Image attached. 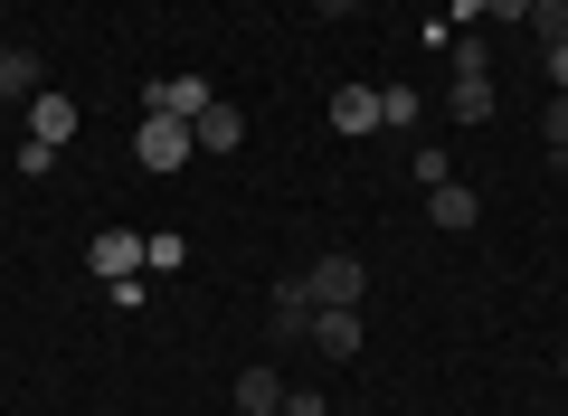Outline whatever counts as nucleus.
Segmentation results:
<instances>
[{
  "label": "nucleus",
  "mask_w": 568,
  "mask_h": 416,
  "mask_svg": "<svg viewBox=\"0 0 568 416\" xmlns=\"http://www.w3.org/2000/svg\"><path fill=\"white\" fill-rule=\"evenodd\" d=\"M190 152H200V133H190L181 114H142V123H133V161H142L152 180H171Z\"/></svg>",
  "instance_id": "obj_1"
},
{
  "label": "nucleus",
  "mask_w": 568,
  "mask_h": 416,
  "mask_svg": "<svg viewBox=\"0 0 568 416\" xmlns=\"http://www.w3.org/2000/svg\"><path fill=\"white\" fill-rule=\"evenodd\" d=\"M313 351L323 359H361V303H313Z\"/></svg>",
  "instance_id": "obj_2"
},
{
  "label": "nucleus",
  "mask_w": 568,
  "mask_h": 416,
  "mask_svg": "<svg viewBox=\"0 0 568 416\" xmlns=\"http://www.w3.org/2000/svg\"><path fill=\"white\" fill-rule=\"evenodd\" d=\"M209 77H152V95H142V114H181L190 133H200V114H209Z\"/></svg>",
  "instance_id": "obj_3"
},
{
  "label": "nucleus",
  "mask_w": 568,
  "mask_h": 416,
  "mask_svg": "<svg viewBox=\"0 0 568 416\" xmlns=\"http://www.w3.org/2000/svg\"><path fill=\"white\" fill-rule=\"evenodd\" d=\"M85 265H95V284H133L142 275V237H133V227H95Z\"/></svg>",
  "instance_id": "obj_4"
},
{
  "label": "nucleus",
  "mask_w": 568,
  "mask_h": 416,
  "mask_svg": "<svg viewBox=\"0 0 568 416\" xmlns=\"http://www.w3.org/2000/svg\"><path fill=\"white\" fill-rule=\"evenodd\" d=\"M67 133H77V95L39 85V95H29V142H58V152H67Z\"/></svg>",
  "instance_id": "obj_5"
},
{
  "label": "nucleus",
  "mask_w": 568,
  "mask_h": 416,
  "mask_svg": "<svg viewBox=\"0 0 568 416\" xmlns=\"http://www.w3.org/2000/svg\"><path fill=\"white\" fill-rule=\"evenodd\" d=\"M426 219L446 227V237H465V227H474V219H484V199H474V190H465V180H436V190H426Z\"/></svg>",
  "instance_id": "obj_6"
},
{
  "label": "nucleus",
  "mask_w": 568,
  "mask_h": 416,
  "mask_svg": "<svg viewBox=\"0 0 568 416\" xmlns=\"http://www.w3.org/2000/svg\"><path fill=\"white\" fill-rule=\"evenodd\" d=\"M304 284H313V303H361V284H369V275H361V256H323Z\"/></svg>",
  "instance_id": "obj_7"
},
{
  "label": "nucleus",
  "mask_w": 568,
  "mask_h": 416,
  "mask_svg": "<svg viewBox=\"0 0 568 416\" xmlns=\"http://www.w3.org/2000/svg\"><path fill=\"white\" fill-rule=\"evenodd\" d=\"M237 416H284V369H237Z\"/></svg>",
  "instance_id": "obj_8"
},
{
  "label": "nucleus",
  "mask_w": 568,
  "mask_h": 416,
  "mask_svg": "<svg viewBox=\"0 0 568 416\" xmlns=\"http://www.w3.org/2000/svg\"><path fill=\"white\" fill-rule=\"evenodd\" d=\"M332 133H379V85H342L332 95Z\"/></svg>",
  "instance_id": "obj_9"
},
{
  "label": "nucleus",
  "mask_w": 568,
  "mask_h": 416,
  "mask_svg": "<svg viewBox=\"0 0 568 416\" xmlns=\"http://www.w3.org/2000/svg\"><path fill=\"white\" fill-rule=\"evenodd\" d=\"M39 58H29V48H0V104H20V114H29V95H39Z\"/></svg>",
  "instance_id": "obj_10"
},
{
  "label": "nucleus",
  "mask_w": 568,
  "mask_h": 416,
  "mask_svg": "<svg viewBox=\"0 0 568 416\" xmlns=\"http://www.w3.org/2000/svg\"><path fill=\"white\" fill-rule=\"evenodd\" d=\"M313 332V284L294 275V284H275V341H304Z\"/></svg>",
  "instance_id": "obj_11"
},
{
  "label": "nucleus",
  "mask_w": 568,
  "mask_h": 416,
  "mask_svg": "<svg viewBox=\"0 0 568 416\" xmlns=\"http://www.w3.org/2000/svg\"><path fill=\"white\" fill-rule=\"evenodd\" d=\"M237 142H246V114H237V104H209V114H200V152H237Z\"/></svg>",
  "instance_id": "obj_12"
},
{
  "label": "nucleus",
  "mask_w": 568,
  "mask_h": 416,
  "mask_svg": "<svg viewBox=\"0 0 568 416\" xmlns=\"http://www.w3.org/2000/svg\"><path fill=\"white\" fill-rule=\"evenodd\" d=\"M493 104H503V95H493V77H455L446 114H455V123H493Z\"/></svg>",
  "instance_id": "obj_13"
},
{
  "label": "nucleus",
  "mask_w": 568,
  "mask_h": 416,
  "mask_svg": "<svg viewBox=\"0 0 568 416\" xmlns=\"http://www.w3.org/2000/svg\"><path fill=\"white\" fill-rule=\"evenodd\" d=\"M446 67H455V77H493V39H484V29H455V39H446Z\"/></svg>",
  "instance_id": "obj_14"
},
{
  "label": "nucleus",
  "mask_w": 568,
  "mask_h": 416,
  "mask_svg": "<svg viewBox=\"0 0 568 416\" xmlns=\"http://www.w3.org/2000/svg\"><path fill=\"white\" fill-rule=\"evenodd\" d=\"M521 29H530L540 48H559V39H568V0H530V20H521Z\"/></svg>",
  "instance_id": "obj_15"
},
{
  "label": "nucleus",
  "mask_w": 568,
  "mask_h": 416,
  "mask_svg": "<svg viewBox=\"0 0 568 416\" xmlns=\"http://www.w3.org/2000/svg\"><path fill=\"white\" fill-rule=\"evenodd\" d=\"M379 123H398V133H407V123H426L417 85H379Z\"/></svg>",
  "instance_id": "obj_16"
},
{
  "label": "nucleus",
  "mask_w": 568,
  "mask_h": 416,
  "mask_svg": "<svg viewBox=\"0 0 568 416\" xmlns=\"http://www.w3.org/2000/svg\"><path fill=\"white\" fill-rule=\"evenodd\" d=\"M181 256H190V237H171V227H162V237H142V265H162V275H171Z\"/></svg>",
  "instance_id": "obj_17"
},
{
  "label": "nucleus",
  "mask_w": 568,
  "mask_h": 416,
  "mask_svg": "<svg viewBox=\"0 0 568 416\" xmlns=\"http://www.w3.org/2000/svg\"><path fill=\"white\" fill-rule=\"evenodd\" d=\"M58 171V142H20V180H48Z\"/></svg>",
  "instance_id": "obj_18"
},
{
  "label": "nucleus",
  "mask_w": 568,
  "mask_h": 416,
  "mask_svg": "<svg viewBox=\"0 0 568 416\" xmlns=\"http://www.w3.org/2000/svg\"><path fill=\"white\" fill-rule=\"evenodd\" d=\"M540 142H549V152H568V95H549V114H540Z\"/></svg>",
  "instance_id": "obj_19"
},
{
  "label": "nucleus",
  "mask_w": 568,
  "mask_h": 416,
  "mask_svg": "<svg viewBox=\"0 0 568 416\" xmlns=\"http://www.w3.org/2000/svg\"><path fill=\"white\" fill-rule=\"evenodd\" d=\"M540 67H549V95H568V39H559V48H540Z\"/></svg>",
  "instance_id": "obj_20"
},
{
  "label": "nucleus",
  "mask_w": 568,
  "mask_h": 416,
  "mask_svg": "<svg viewBox=\"0 0 568 416\" xmlns=\"http://www.w3.org/2000/svg\"><path fill=\"white\" fill-rule=\"evenodd\" d=\"M484 20H503V29H521V20H530V0H484Z\"/></svg>",
  "instance_id": "obj_21"
},
{
  "label": "nucleus",
  "mask_w": 568,
  "mask_h": 416,
  "mask_svg": "<svg viewBox=\"0 0 568 416\" xmlns=\"http://www.w3.org/2000/svg\"><path fill=\"white\" fill-rule=\"evenodd\" d=\"M284 416H332V407H323V388H294V397H284Z\"/></svg>",
  "instance_id": "obj_22"
},
{
  "label": "nucleus",
  "mask_w": 568,
  "mask_h": 416,
  "mask_svg": "<svg viewBox=\"0 0 568 416\" xmlns=\"http://www.w3.org/2000/svg\"><path fill=\"white\" fill-rule=\"evenodd\" d=\"M313 10H323V20H361L369 0H313Z\"/></svg>",
  "instance_id": "obj_23"
},
{
  "label": "nucleus",
  "mask_w": 568,
  "mask_h": 416,
  "mask_svg": "<svg viewBox=\"0 0 568 416\" xmlns=\"http://www.w3.org/2000/svg\"><path fill=\"white\" fill-rule=\"evenodd\" d=\"M559 378H568V351H559Z\"/></svg>",
  "instance_id": "obj_24"
},
{
  "label": "nucleus",
  "mask_w": 568,
  "mask_h": 416,
  "mask_svg": "<svg viewBox=\"0 0 568 416\" xmlns=\"http://www.w3.org/2000/svg\"><path fill=\"white\" fill-rule=\"evenodd\" d=\"M227 416H237V407H227Z\"/></svg>",
  "instance_id": "obj_25"
}]
</instances>
